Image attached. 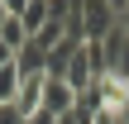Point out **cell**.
<instances>
[{
  "instance_id": "cell-9",
  "label": "cell",
  "mask_w": 129,
  "mask_h": 124,
  "mask_svg": "<svg viewBox=\"0 0 129 124\" xmlns=\"http://www.w3.org/2000/svg\"><path fill=\"white\" fill-rule=\"evenodd\" d=\"M29 124H57V119H53L48 110H38V115H29Z\"/></svg>"
},
{
  "instance_id": "cell-10",
  "label": "cell",
  "mask_w": 129,
  "mask_h": 124,
  "mask_svg": "<svg viewBox=\"0 0 129 124\" xmlns=\"http://www.w3.org/2000/svg\"><path fill=\"white\" fill-rule=\"evenodd\" d=\"M10 62H14V53H10V48L0 43V67H10Z\"/></svg>"
},
{
  "instance_id": "cell-11",
  "label": "cell",
  "mask_w": 129,
  "mask_h": 124,
  "mask_svg": "<svg viewBox=\"0 0 129 124\" xmlns=\"http://www.w3.org/2000/svg\"><path fill=\"white\" fill-rule=\"evenodd\" d=\"M120 24H124V33H129V5H120Z\"/></svg>"
},
{
  "instance_id": "cell-1",
  "label": "cell",
  "mask_w": 129,
  "mask_h": 124,
  "mask_svg": "<svg viewBox=\"0 0 129 124\" xmlns=\"http://www.w3.org/2000/svg\"><path fill=\"white\" fill-rule=\"evenodd\" d=\"M115 29H120V5H110V0H81V33H86V43H105Z\"/></svg>"
},
{
  "instance_id": "cell-12",
  "label": "cell",
  "mask_w": 129,
  "mask_h": 124,
  "mask_svg": "<svg viewBox=\"0 0 129 124\" xmlns=\"http://www.w3.org/2000/svg\"><path fill=\"white\" fill-rule=\"evenodd\" d=\"M120 124H129V105H124V110H120Z\"/></svg>"
},
{
  "instance_id": "cell-5",
  "label": "cell",
  "mask_w": 129,
  "mask_h": 124,
  "mask_svg": "<svg viewBox=\"0 0 129 124\" xmlns=\"http://www.w3.org/2000/svg\"><path fill=\"white\" fill-rule=\"evenodd\" d=\"M5 14H10V10H5ZM0 43H5V48H10V53H19V48H24V43H29V29H24V24H19V14H10V19H5V24H0Z\"/></svg>"
},
{
  "instance_id": "cell-2",
  "label": "cell",
  "mask_w": 129,
  "mask_h": 124,
  "mask_svg": "<svg viewBox=\"0 0 129 124\" xmlns=\"http://www.w3.org/2000/svg\"><path fill=\"white\" fill-rule=\"evenodd\" d=\"M38 110H48L53 119H62L67 110H77V91L67 81H57V76H43V105Z\"/></svg>"
},
{
  "instance_id": "cell-8",
  "label": "cell",
  "mask_w": 129,
  "mask_h": 124,
  "mask_svg": "<svg viewBox=\"0 0 129 124\" xmlns=\"http://www.w3.org/2000/svg\"><path fill=\"white\" fill-rule=\"evenodd\" d=\"M0 124H29V119H24L14 105H0Z\"/></svg>"
},
{
  "instance_id": "cell-6",
  "label": "cell",
  "mask_w": 129,
  "mask_h": 124,
  "mask_svg": "<svg viewBox=\"0 0 129 124\" xmlns=\"http://www.w3.org/2000/svg\"><path fill=\"white\" fill-rule=\"evenodd\" d=\"M19 67L10 62V67H0V105H14V96H19Z\"/></svg>"
},
{
  "instance_id": "cell-3",
  "label": "cell",
  "mask_w": 129,
  "mask_h": 124,
  "mask_svg": "<svg viewBox=\"0 0 129 124\" xmlns=\"http://www.w3.org/2000/svg\"><path fill=\"white\" fill-rule=\"evenodd\" d=\"M14 67H19V76H48V53L29 38V43L14 53Z\"/></svg>"
},
{
  "instance_id": "cell-4",
  "label": "cell",
  "mask_w": 129,
  "mask_h": 124,
  "mask_svg": "<svg viewBox=\"0 0 129 124\" xmlns=\"http://www.w3.org/2000/svg\"><path fill=\"white\" fill-rule=\"evenodd\" d=\"M48 14H53V10H48V0H29V5H19V24L29 29V38L48 24Z\"/></svg>"
},
{
  "instance_id": "cell-13",
  "label": "cell",
  "mask_w": 129,
  "mask_h": 124,
  "mask_svg": "<svg viewBox=\"0 0 129 124\" xmlns=\"http://www.w3.org/2000/svg\"><path fill=\"white\" fill-rule=\"evenodd\" d=\"M5 19H10V14H5V0H0V24H5Z\"/></svg>"
},
{
  "instance_id": "cell-7",
  "label": "cell",
  "mask_w": 129,
  "mask_h": 124,
  "mask_svg": "<svg viewBox=\"0 0 129 124\" xmlns=\"http://www.w3.org/2000/svg\"><path fill=\"white\" fill-rule=\"evenodd\" d=\"M91 124H120V110H105V105H101V110L91 115Z\"/></svg>"
}]
</instances>
